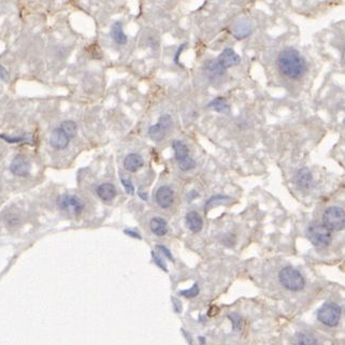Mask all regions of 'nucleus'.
I'll return each mask as SVG.
<instances>
[{
	"mask_svg": "<svg viewBox=\"0 0 345 345\" xmlns=\"http://www.w3.org/2000/svg\"><path fill=\"white\" fill-rule=\"evenodd\" d=\"M150 227L152 232L158 236H162L168 232V224L167 222L162 218H154L150 220Z\"/></svg>",
	"mask_w": 345,
	"mask_h": 345,
	"instance_id": "obj_18",
	"label": "nucleus"
},
{
	"mask_svg": "<svg viewBox=\"0 0 345 345\" xmlns=\"http://www.w3.org/2000/svg\"><path fill=\"white\" fill-rule=\"evenodd\" d=\"M280 282L286 290L292 292H300L304 288L306 281L301 273L292 267H286L278 274Z\"/></svg>",
	"mask_w": 345,
	"mask_h": 345,
	"instance_id": "obj_2",
	"label": "nucleus"
},
{
	"mask_svg": "<svg viewBox=\"0 0 345 345\" xmlns=\"http://www.w3.org/2000/svg\"><path fill=\"white\" fill-rule=\"evenodd\" d=\"M294 345H316L315 336L308 332H299L294 338Z\"/></svg>",
	"mask_w": 345,
	"mask_h": 345,
	"instance_id": "obj_21",
	"label": "nucleus"
},
{
	"mask_svg": "<svg viewBox=\"0 0 345 345\" xmlns=\"http://www.w3.org/2000/svg\"><path fill=\"white\" fill-rule=\"evenodd\" d=\"M58 206L69 214L78 215L84 210L83 200L72 194H64L58 198Z\"/></svg>",
	"mask_w": 345,
	"mask_h": 345,
	"instance_id": "obj_7",
	"label": "nucleus"
},
{
	"mask_svg": "<svg viewBox=\"0 0 345 345\" xmlns=\"http://www.w3.org/2000/svg\"><path fill=\"white\" fill-rule=\"evenodd\" d=\"M172 148H174L176 160L180 169L182 171H190L196 167V162L192 157H190V150L183 141L174 140L172 142Z\"/></svg>",
	"mask_w": 345,
	"mask_h": 345,
	"instance_id": "obj_6",
	"label": "nucleus"
},
{
	"mask_svg": "<svg viewBox=\"0 0 345 345\" xmlns=\"http://www.w3.org/2000/svg\"><path fill=\"white\" fill-rule=\"evenodd\" d=\"M199 292V288H198V284H194V286L192 287L190 290H183L181 292V294H183L184 297H188V298H192L197 296Z\"/></svg>",
	"mask_w": 345,
	"mask_h": 345,
	"instance_id": "obj_25",
	"label": "nucleus"
},
{
	"mask_svg": "<svg viewBox=\"0 0 345 345\" xmlns=\"http://www.w3.org/2000/svg\"><path fill=\"white\" fill-rule=\"evenodd\" d=\"M341 308L334 302H326L318 311V320L327 327H334L339 324L341 318Z\"/></svg>",
	"mask_w": 345,
	"mask_h": 345,
	"instance_id": "obj_3",
	"label": "nucleus"
},
{
	"mask_svg": "<svg viewBox=\"0 0 345 345\" xmlns=\"http://www.w3.org/2000/svg\"><path fill=\"white\" fill-rule=\"evenodd\" d=\"M143 164H144V162H143L142 157L134 153L128 154L124 160L125 169L129 172H136L143 167Z\"/></svg>",
	"mask_w": 345,
	"mask_h": 345,
	"instance_id": "obj_15",
	"label": "nucleus"
},
{
	"mask_svg": "<svg viewBox=\"0 0 345 345\" xmlns=\"http://www.w3.org/2000/svg\"><path fill=\"white\" fill-rule=\"evenodd\" d=\"M0 138H2L4 139V141L6 142H9V143H18V142H20V141H23L24 138H11V136H6L4 134H0Z\"/></svg>",
	"mask_w": 345,
	"mask_h": 345,
	"instance_id": "obj_29",
	"label": "nucleus"
},
{
	"mask_svg": "<svg viewBox=\"0 0 345 345\" xmlns=\"http://www.w3.org/2000/svg\"><path fill=\"white\" fill-rule=\"evenodd\" d=\"M184 46H185V44H182V46H181V48H178V52H176V64H178V56H180V54H181V52H182V50L184 48Z\"/></svg>",
	"mask_w": 345,
	"mask_h": 345,
	"instance_id": "obj_33",
	"label": "nucleus"
},
{
	"mask_svg": "<svg viewBox=\"0 0 345 345\" xmlns=\"http://www.w3.org/2000/svg\"><path fill=\"white\" fill-rule=\"evenodd\" d=\"M241 58L240 56L236 54L232 48H227L224 51L222 52V54L218 57L216 60H214L215 64L218 67V69L224 72V71L230 67L236 66V64H240Z\"/></svg>",
	"mask_w": 345,
	"mask_h": 345,
	"instance_id": "obj_9",
	"label": "nucleus"
},
{
	"mask_svg": "<svg viewBox=\"0 0 345 345\" xmlns=\"http://www.w3.org/2000/svg\"><path fill=\"white\" fill-rule=\"evenodd\" d=\"M138 195L140 196V198H142L143 200H146V201L148 199V194H146V192H143L142 190H139V192H138Z\"/></svg>",
	"mask_w": 345,
	"mask_h": 345,
	"instance_id": "obj_32",
	"label": "nucleus"
},
{
	"mask_svg": "<svg viewBox=\"0 0 345 345\" xmlns=\"http://www.w3.org/2000/svg\"><path fill=\"white\" fill-rule=\"evenodd\" d=\"M294 182H296L297 188L301 190H310L313 184V176L311 174V171L308 168L300 169L297 172L296 178H294Z\"/></svg>",
	"mask_w": 345,
	"mask_h": 345,
	"instance_id": "obj_12",
	"label": "nucleus"
},
{
	"mask_svg": "<svg viewBox=\"0 0 345 345\" xmlns=\"http://www.w3.org/2000/svg\"><path fill=\"white\" fill-rule=\"evenodd\" d=\"M172 125V120L168 114H164L158 120V123L148 128V136L154 141H160L166 136L169 128Z\"/></svg>",
	"mask_w": 345,
	"mask_h": 345,
	"instance_id": "obj_8",
	"label": "nucleus"
},
{
	"mask_svg": "<svg viewBox=\"0 0 345 345\" xmlns=\"http://www.w3.org/2000/svg\"><path fill=\"white\" fill-rule=\"evenodd\" d=\"M0 80H4V81L9 80L8 71H6V69L2 66V64H0Z\"/></svg>",
	"mask_w": 345,
	"mask_h": 345,
	"instance_id": "obj_28",
	"label": "nucleus"
},
{
	"mask_svg": "<svg viewBox=\"0 0 345 345\" xmlns=\"http://www.w3.org/2000/svg\"><path fill=\"white\" fill-rule=\"evenodd\" d=\"M186 222H188V227L195 234L199 232L204 226L202 218H201L200 215L195 211L188 213V215H186Z\"/></svg>",
	"mask_w": 345,
	"mask_h": 345,
	"instance_id": "obj_17",
	"label": "nucleus"
},
{
	"mask_svg": "<svg viewBox=\"0 0 345 345\" xmlns=\"http://www.w3.org/2000/svg\"><path fill=\"white\" fill-rule=\"evenodd\" d=\"M69 141L70 139L60 127L54 129L51 134V136H50V143L56 150L66 148L69 144Z\"/></svg>",
	"mask_w": 345,
	"mask_h": 345,
	"instance_id": "obj_13",
	"label": "nucleus"
},
{
	"mask_svg": "<svg viewBox=\"0 0 345 345\" xmlns=\"http://www.w3.org/2000/svg\"><path fill=\"white\" fill-rule=\"evenodd\" d=\"M97 195L104 201H111L116 196V188L110 183L100 184L97 188Z\"/></svg>",
	"mask_w": 345,
	"mask_h": 345,
	"instance_id": "obj_16",
	"label": "nucleus"
},
{
	"mask_svg": "<svg viewBox=\"0 0 345 345\" xmlns=\"http://www.w3.org/2000/svg\"><path fill=\"white\" fill-rule=\"evenodd\" d=\"M250 32L252 28L248 20H238L232 26V32L236 39H244L248 37Z\"/></svg>",
	"mask_w": 345,
	"mask_h": 345,
	"instance_id": "obj_14",
	"label": "nucleus"
},
{
	"mask_svg": "<svg viewBox=\"0 0 345 345\" xmlns=\"http://www.w3.org/2000/svg\"><path fill=\"white\" fill-rule=\"evenodd\" d=\"M229 318L232 320L234 329H240L241 328V318H240L239 315H236V314L229 315Z\"/></svg>",
	"mask_w": 345,
	"mask_h": 345,
	"instance_id": "obj_26",
	"label": "nucleus"
},
{
	"mask_svg": "<svg viewBox=\"0 0 345 345\" xmlns=\"http://www.w3.org/2000/svg\"><path fill=\"white\" fill-rule=\"evenodd\" d=\"M32 164L30 160L25 155H16L13 158L10 164V171L14 176H27L30 174Z\"/></svg>",
	"mask_w": 345,
	"mask_h": 345,
	"instance_id": "obj_10",
	"label": "nucleus"
},
{
	"mask_svg": "<svg viewBox=\"0 0 345 345\" xmlns=\"http://www.w3.org/2000/svg\"><path fill=\"white\" fill-rule=\"evenodd\" d=\"M158 250H160V252H162V253L164 254V255H166L168 258H170V260H174V257H172V255H171V253H170V252H169V250L167 248H164V246H156Z\"/></svg>",
	"mask_w": 345,
	"mask_h": 345,
	"instance_id": "obj_30",
	"label": "nucleus"
},
{
	"mask_svg": "<svg viewBox=\"0 0 345 345\" xmlns=\"http://www.w3.org/2000/svg\"><path fill=\"white\" fill-rule=\"evenodd\" d=\"M208 106H209V109L222 114H227L230 111L229 104L227 102V100L222 97H218L213 99L212 102L208 104Z\"/></svg>",
	"mask_w": 345,
	"mask_h": 345,
	"instance_id": "obj_19",
	"label": "nucleus"
},
{
	"mask_svg": "<svg viewBox=\"0 0 345 345\" xmlns=\"http://www.w3.org/2000/svg\"><path fill=\"white\" fill-rule=\"evenodd\" d=\"M230 200V197L228 196H224V195H215L213 197H211L209 200L206 201V204H204V208L206 210H209L210 208H213L215 206H218V204H222V202H225V201H228Z\"/></svg>",
	"mask_w": 345,
	"mask_h": 345,
	"instance_id": "obj_23",
	"label": "nucleus"
},
{
	"mask_svg": "<svg viewBox=\"0 0 345 345\" xmlns=\"http://www.w3.org/2000/svg\"><path fill=\"white\" fill-rule=\"evenodd\" d=\"M125 234H127L128 236H134V238H138V239H141V236H140L138 232H132V229L125 230Z\"/></svg>",
	"mask_w": 345,
	"mask_h": 345,
	"instance_id": "obj_31",
	"label": "nucleus"
},
{
	"mask_svg": "<svg viewBox=\"0 0 345 345\" xmlns=\"http://www.w3.org/2000/svg\"><path fill=\"white\" fill-rule=\"evenodd\" d=\"M278 68L281 72L290 78L297 80L306 72V62L296 48H286L280 53L278 58Z\"/></svg>",
	"mask_w": 345,
	"mask_h": 345,
	"instance_id": "obj_1",
	"label": "nucleus"
},
{
	"mask_svg": "<svg viewBox=\"0 0 345 345\" xmlns=\"http://www.w3.org/2000/svg\"><path fill=\"white\" fill-rule=\"evenodd\" d=\"M120 182H122V184H123L126 192L129 194V195H134V184L132 182L130 178H129L128 176H125L124 174H120Z\"/></svg>",
	"mask_w": 345,
	"mask_h": 345,
	"instance_id": "obj_24",
	"label": "nucleus"
},
{
	"mask_svg": "<svg viewBox=\"0 0 345 345\" xmlns=\"http://www.w3.org/2000/svg\"><path fill=\"white\" fill-rule=\"evenodd\" d=\"M111 36L114 41L118 43V44H126L127 43V37L123 32V27H122L120 22H116V23L113 24L111 28Z\"/></svg>",
	"mask_w": 345,
	"mask_h": 345,
	"instance_id": "obj_20",
	"label": "nucleus"
},
{
	"mask_svg": "<svg viewBox=\"0 0 345 345\" xmlns=\"http://www.w3.org/2000/svg\"><path fill=\"white\" fill-rule=\"evenodd\" d=\"M308 238L313 246L320 248H327L332 243V232L322 224L311 225L308 229Z\"/></svg>",
	"mask_w": 345,
	"mask_h": 345,
	"instance_id": "obj_4",
	"label": "nucleus"
},
{
	"mask_svg": "<svg viewBox=\"0 0 345 345\" xmlns=\"http://www.w3.org/2000/svg\"><path fill=\"white\" fill-rule=\"evenodd\" d=\"M60 128L66 134L69 139H72L76 136V124L74 120H64L60 124Z\"/></svg>",
	"mask_w": 345,
	"mask_h": 345,
	"instance_id": "obj_22",
	"label": "nucleus"
},
{
	"mask_svg": "<svg viewBox=\"0 0 345 345\" xmlns=\"http://www.w3.org/2000/svg\"><path fill=\"white\" fill-rule=\"evenodd\" d=\"M152 256H153V258H154V262H155L158 266H160V267L162 269H164V271H167L166 264H164V262H162V258H160V256H158L156 253H154V252H152Z\"/></svg>",
	"mask_w": 345,
	"mask_h": 345,
	"instance_id": "obj_27",
	"label": "nucleus"
},
{
	"mask_svg": "<svg viewBox=\"0 0 345 345\" xmlns=\"http://www.w3.org/2000/svg\"><path fill=\"white\" fill-rule=\"evenodd\" d=\"M344 211L340 206H329L322 215V222L330 232H339L344 228Z\"/></svg>",
	"mask_w": 345,
	"mask_h": 345,
	"instance_id": "obj_5",
	"label": "nucleus"
},
{
	"mask_svg": "<svg viewBox=\"0 0 345 345\" xmlns=\"http://www.w3.org/2000/svg\"><path fill=\"white\" fill-rule=\"evenodd\" d=\"M174 192L169 186H160L156 192V201L162 209H168L174 204Z\"/></svg>",
	"mask_w": 345,
	"mask_h": 345,
	"instance_id": "obj_11",
	"label": "nucleus"
}]
</instances>
